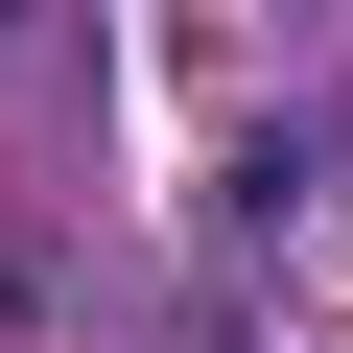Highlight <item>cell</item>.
Here are the masks:
<instances>
[{
    "instance_id": "obj_1",
    "label": "cell",
    "mask_w": 353,
    "mask_h": 353,
    "mask_svg": "<svg viewBox=\"0 0 353 353\" xmlns=\"http://www.w3.org/2000/svg\"><path fill=\"white\" fill-rule=\"evenodd\" d=\"M0 24H24V0H0Z\"/></svg>"
}]
</instances>
